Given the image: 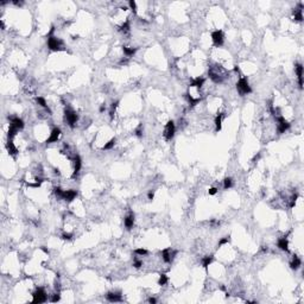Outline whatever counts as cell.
I'll return each mask as SVG.
<instances>
[{"label":"cell","instance_id":"6da1fadb","mask_svg":"<svg viewBox=\"0 0 304 304\" xmlns=\"http://www.w3.org/2000/svg\"><path fill=\"white\" fill-rule=\"evenodd\" d=\"M48 48L50 50H53V51H59V50H63V42L53 36H49L48 37Z\"/></svg>","mask_w":304,"mask_h":304},{"label":"cell","instance_id":"7a4b0ae2","mask_svg":"<svg viewBox=\"0 0 304 304\" xmlns=\"http://www.w3.org/2000/svg\"><path fill=\"white\" fill-rule=\"evenodd\" d=\"M236 89H238V91H239L241 95H247V94H249V93L252 91L251 86L248 84V81H247L245 77H241V78L239 80V82L236 83Z\"/></svg>","mask_w":304,"mask_h":304},{"label":"cell","instance_id":"3957f363","mask_svg":"<svg viewBox=\"0 0 304 304\" xmlns=\"http://www.w3.org/2000/svg\"><path fill=\"white\" fill-rule=\"evenodd\" d=\"M32 296H33L32 303H44V302H46V299H48L46 292H45L44 289H42V287H38V289L34 291V293H33Z\"/></svg>","mask_w":304,"mask_h":304},{"label":"cell","instance_id":"277c9868","mask_svg":"<svg viewBox=\"0 0 304 304\" xmlns=\"http://www.w3.org/2000/svg\"><path fill=\"white\" fill-rule=\"evenodd\" d=\"M64 116H65V121L68 122V125L70 126V127H74L75 125H76V122H77V114L74 112V110H71V109H66L65 110V114H64Z\"/></svg>","mask_w":304,"mask_h":304},{"label":"cell","instance_id":"5b68a950","mask_svg":"<svg viewBox=\"0 0 304 304\" xmlns=\"http://www.w3.org/2000/svg\"><path fill=\"white\" fill-rule=\"evenodd\" d=\"M276 119H277V122H278V125H277V129H278V132L281 134V133H285V131H287L289 128H290V124L283 118V116H276Z\"/></svg>","mask_w":304,"mask_h":304},{"label":"cell","instance_id":"8992f818","mask_svg":"<svg viewBox=\"0 0 304 304\" xmlns=\"http://www.w3.org/2000/svg\"><path fill=\"white\" fill-rule=\"evenodd\" d=\"M175 129H176L175 122H173V121H169V122L166 124V126H165V129H164V135H165V138H166L167 140H171V139H172V137L175 135Z\"/></svg>","mask_w":304,"mask_h":304},{"label":"cell","instance_id":"52a82bcc","mask_svg":"<svg viewBox=\"0 0 304 304\" xmlns=\"http://www.w3.org/2000/svg\"><path fill=\"white\" fill-rule=\"evenodd\" d=\"M223 32L221 30H216L213 32L211 34V39H213V43L216 45V46H221L223 44Z\"/></svg>","mask_w":304,"mask_h":304},{"label":"cell","instance_id":"ba28073f","mask_svg":"<svg viewBox=\"0 0 304 304\" xmlns=\"http://www.w3.org/2000/svg\"><path fill=\"white\" fill-rule=\"evenodd\" d=\"M59 135H61V129H59L58 127L53 128V129L51 131V133H50V137L48 138L46 142H48V144H51V142H57V140H58Z\"/></svg>","mask_w":304,"mask_h":304},{"label":"cell","instance_id":"9c48e42d","mask_svg":"<svg viewBox=\"0 0 304 304\" xmlns=\"http://www.w3.org/2000/svg\"><path fill=\"white\" fill-rule=\"evenodd\" d=\"M175 253H176V252H173L171 248H166V249H163V251H162V256H163V260H164L165 262H170V261L172 260V258H173Z\"/></svg>","mask_w":304,"mask_h":304},{"label":"cell","instance_id":"30bf717a","mask_svg":"<svg viewBox=\"0 0 304 304\" xmlns=\"http://www.w3.org/2000/svg\"><path fill=\"white\" fill-rule=\"evenodd\" d=\"M294 70H296V74H297V77H298V84H299V88L302 89L303 88V65L302 64H296L294 66Z\"/></svg>","mask_w":304,"mask_h":304},{"label":"cell","instance_id":"8fae6325","mask_svg":"<svg viewBox=\"0 0 304 304\" xmlns=\"http://www.w3.org/2000/svg\"><path fill=\"white\" fill-rule=\"evenodd\" d=\"M76 196H77V192L75 190H64L63 195H62V198L68 201V202H71L72 200H75Z\"/></svg>","mask_w":304,"mask_h":304},{"label":"cell","instance_id":"7c38bea8","mask_svg":"<svg viewBox=\"0 0 304 304\" xmlns=\"http://www.w3.org/2000/svg\"><path fill=\"white\" fill-rule=\"evenodd\" d=\"M107 299H108L109 302H121V300H122V296H121L120 292H116V291H114V292H108V293H107Z\"/></svg>","mask_w":304,"mask_h":304},{"label":"cell","instance_id":"4fadbf2b","mask_svg":"<svg viewBox=\"0 0 304 304\" xmlns=\"http://www.w3.org/2000/svg\"><path fill=\"white\" fill-rule=\"evenodd\" d=\"M11 126H13L15 129H23L24 128V121L20 118H13L11 120Z\"/></svg>","mask_w":304,"mask_h":304},{"label":"cell","instance_id":"5bb4252c","mask_svg":"<svg viewBox=\"0 0 304 304\" xmlns=\"http://www.w3.org/2000/svg\"><path fill=\"white\" fill-rule=\"evenodd\" d=\"M124 223H125V227L127 229H131L133 227V224H134V214L131 213L129 215H127L125 217V220H124Z\"/></svg>","mask_w":304,"mask_h":304},{"label":"cell","instance_id":"9a60e30c","mask_svg":"<svg viewBox=\"0 0 304 304\" xmlns=\"http://www.w3.org/2000/svg\"><path fill=\"white\" fill-rule=\"evenodd\" d=\"M277 246L280 248V249H283V251H289V242H287V239H286V236H283V238H280L279 240H278V242H277Z\"/></svg>","mask_w":304,"mask_h":304},{"label":"cell","instance_id":"2e32d148","mask_svg":"<svg viewBox=\"0 0 304 304\" xmlns=\"http://www.w3.org/2000/svg\"><path fill=\"white\" fill-rule=\"evenodd\" d=\"M81 166H82V162H81V158L78 156H75L74 157V175H77L81 170Z\"/></svg>","mask_w":304,"mask_h":304},{"label":"cell","instance_id":"e0dca14e","mask_svg":"<svg viewBox=\"0 0 304 304\" xmlns=\"http://www.w3.org/2000/svg\"><path fill=\"white\" fill-rule=\"evenodd\" d=\"M300 265H302V260L299 259V256H297V255H293V258H292V261L290 262V266H291V268H292V270H297V268H299V267H300Z\"/></svg>","mask_w":304,"mask_h":304},{"label":"cell","instance_id":"ac0fdd59","mask_svg":"<svg viewBox=\"0 0 304 304\" xmlns=\"http://www.w3.org/2000/svg\"><path fill=\"white\" fill-rule=\"evenodd\" d=\"M122 51H124V53L126 55V57H131V56H133V55L135 53V51H137V48L124 46V48H122Z\"/></svg>","mask_w":304,"mask_h":304},{"label":"cell","instance_id":"d6986e66","mask_svg":"<svg viewBox=\"0 0 304 304\" xmlns=\"http://www.w3.org/2000/svg\"><path fill=\"white\" fill-rule=\"evenodd\" d=\"M6 147H7V151L12 154V156H14V154H17V152H18V150H17V147L14 146V144L11 141V140H8V142L6 144Z\"/></svg>","mask_w":304,"mask_h":304},{"label":"cell","instance_id":"ffe728a7","mask_svg":"<svg viewBox=\"0 0 304 304\" xmlns=\"http://www.w3.org/2000/svg\"><path fill=\"white\" fill-rule=\"evenodd\" d=\"M203 83H204V78L203 77H197V78H195L194 81H192V83L190 84L191 87H196V88H201L202 86H203Z\"/></svg>","mask_w":304,"mask_h":304},{"label":"cell","instance_id":"44dd1931","mask_svg":"<svg viewBox=\"0 0 304 304\" xmlns=\"http://www.w3.org/2000/svg\"><path fill=\"white\" fill-rule=\"evenodd\" d=\"M221 125H222V114H218V115L215 118V127H216V131H220V129H221Z\"/></svg>","mask_w":304,"mask_h":304},{"label":"cell","instance_id":"7402d4cb","mask_svg":"<svg viewBox=\"0 0 304 304\" xmlns=\"http://www.w3.org/2000/svg\"><path fill=\"white\" fill-rule=\"evenodd\" d=\"M211 261H213V256H211V255L204 256V258L202 259V265H203V267H208V266L211 264Z\"/></svg>","mask_w":304,"mask_h":304},{"label":"cell","instance_id":"603a6c76","mask_svg":"<svg viewBox=\"0 0 304 304\" xmlns=\"http://www.w3.org/2000/svg\"><path fill=\"white\" fill-rule=\"evenodd\" d=\"M37 103H38L39 106H42L43 108H45L46 110H49V112H50V109H49V107H48V104H46L45 99H43V97H37Z\"/></svg>","mask_w":304,"mask_h":304},{"label":"cell","instance_id":"cb8c5ba5","mask_svg":"<svg viewBox=\"0 0 304 304\" xmlns=\"http://www.w3.org/2000/svg\"><path fill=\"white\" fill-rule=\"evenodd\" d=\"M232 185H233V179L229 178V177L224 178V180H223V188H224V189H229V188H232Z\"/></svg>","mask_w":304,"mask_h":304},{"label":"cell","instance_id":"d4e9b609","mask_svg":"<svg viewBox=\"0 0 304 304\" xmlns=\"http://www.w3.org/2000/svg\"><path fill=\"white\" fill-rule=\"evenodd\" d=\"M166 283H167V277H166L165 274H160L159 280H158V284H159V285H165Z\"/></svg>","mask_w":304,"mask_h":304},{"label":"cell","instance_id":"484cf974","mask_svg":"<svg viewBox=\"0 0 304 304\" xmlns=\"http://www.w3.org/2000/svg\"><path fill=\"white\" fill-rule=\"evenodd\" d=\"M114 144H115V139H110V140L103 146V148H104V150H109V148H112V147L114 146Z\"/></svg>","mask_w":304,"mask_h":304},{"label":"cell","instance_id":"4316f807","mask_svg":"<svg viewBox=\"0 0 304 304\" xmlns=\"http://www.w3.org/2000/svg\"><path fill=\"white\" fill-rule=\"evenodd\" d=\"M135 253L139 254V255H146V254H147V251L144 249V248H138V249H135Z\"/></svg>","mask_w":304,"mask_h":304},{"label":"cell","instance_id":"83f0119b","mask_svg":"<svg viewBox=\"0 0 304 304\" xmlns=\"http://www.w3.org/2000/svg\"><path fill=\"white\" fill-rule=\"evenodd\" d=\"M228 241H229V236H226V238H223V239H221V240H220V242H218V246H222V245L227 243Z\"/></svg>","mask_w":304,"mask_h":304},{"label":"cell","instance_id":"f1b7e54d","mask_svg":"<svg viewBox=\"0 0 304 304\" xmlns=\"http://www.w3.org/2000/svg\"><path fill=\"white\" fill-rule=\"evenodd\" d=\"M59 300V293H53V296L51 297V302H58Z\"/></svg>","mask_w":304,"mask_h":304},{"label":"cell","instance_id":"f546056e","mask_svg":"<svg viewBox=\"0 0 304 304\" xmlns=\"http://www.w3.org/2000/svg\"><path fill=\"white\" fill-rule=\"evenodd\" d=\"M129 7H131V10H132L133 12H135V10H137V4H135V1H129Z\"/></svg>","mask_w":304,"mask_h":304},{"label":"cell","instance_id":"4dcf8cb0","mask_svg":"<svg viewBox=\"0 0 304 304\" xmlns=\"http://www.w3.org/2000/svg\"><path fill=\"white\" fill-rule=\"evenodd\" d=\"M133 266H134L135 268H139V267H141V266H142V261H140V260H135Z\"/></svg>","mask_w":304,"mask_h":304},{"label":"cell","instance_id":"1f68e13d","mask_svg":"<svg viewBox=\"0 0 304 304\" xmlns=\"http://www.w3.org/2000/svg\"><path fill=\"white\" fill-rule=\"evenodd\" d=\"M62 238H63L64 240H70V239H71V234H69V233H64V234L62 235Z\"/></svg>","mask_w":304,"mask_h":304},{"label":"cell","instance_id":"d6a6232c","mask_svg":"<svg viewBox=\"0 0 304 304\" xmlns=\"http://www.w3.org/2000/svg\"><path fill=\"white\" fill-rule=\"evenodd\" d=\"M217 192V189L216 188H210L209 189V195H215Z\"/></svg>","mask_w":304,"mask_h":304},{"label":"cell","instance_id":"836d02e7","mask_svg":"<svg viewBox=\"0 0 304 304\" xmlns=\"http://www.w3.org/2000/svg\"><path fill=\"white\" fill-rule=\"evenodd\" d=\"M135 133H137V135H138V137H141V133H142V131H141V126H139V127L137 128Z\"/></svg>","mask_w":304,"mask_h":304},{"label":"cell","instance_id":"e575fe53","mask_svg":"<svg viewBox=\"0 0 304 304\" xmlns=\"http://www.w3.org/2000/svg\"><path fill=\"white\" fill-rule=\"evenodd\" d=\"M148 302L150 303H156L157 300H156V298H153V297H151V298H148Z\"/></svg>","mask_w":304,"mask_h":304},{"label":"cell","instance_id":"d590c367","mask_svg":"<svg viewBox=\"0 0 304 304\" xmlns=\"http://www.w3.org/2000/svg\"><path fill=\"white\" fill-rule=\"evenodd\" d=\"M152 198H153V192L150 191V192H148V200H152Z\"/></svg>","mask_w":304,"mask_h":304}]
</instances>
